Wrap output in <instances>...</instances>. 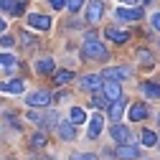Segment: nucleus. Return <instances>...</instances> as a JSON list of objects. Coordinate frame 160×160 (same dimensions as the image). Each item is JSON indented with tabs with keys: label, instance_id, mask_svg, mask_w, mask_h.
<instances>
[{
	"label": "nucleus",
	"instance_id": "nucleus-5",
	"mask_svg": "<svg viewBox=\"0 0 160 160\" xmlns=\"http://www.w3.org/2000/svg\"><path fill=\"white\" fill-rule=\"evenodd\" d=\"M79 87L94 94V92H99V89L104 87V76H99V74H87V76H82V82H79Z\"/></svg>",
	"mask_w": 160,
	"mask_h": 160
},
{
	"label": "nucleus",
	"instance_id": "nucleus-16",
	"mask_svg": "<svg viewBox=\"0 0 160 160\" xmlns=\"http://www.w3.org/2000/svg\"><path fill=\"white\" fill-rule=\"evenodd\" d=\"M122 112H125V99H117V102L109 104V119H112V122L122 117Z\"/></svg>",
	"mask_w": 160,
	"mask_h": 160
},
{
	"label": "nucleus",
	"instance_id": "nucleus-8",
	"mask_svg": "<svg viewBox=\"0 0 160 160\" xmlns=\"http://www.w3.org/2000/svg\"><path fill=\"white\" fill-rule=\"evenodd\" d=\"M28 26L31 28H38V31H48L51 28V18L48 15H41V13H31L28 15Z\"/></svg>",
	"mask_w": 160,
	"mask_h": 160
},
{
	"label": "nucleus",
	"instance_id": "nucleus-22",
	"mask_svg": "<svg viewBox=\"0 0 160 160\" xmlns=\"http://www.w3.org/2000/svg\"><path fill=\"white\" fill-rule=\"evenodd\" d=\"M92 102H94L97 107H107V109H109V97H107L104 92H94V94H92Z\"/></svg>",
	"mask_w": 160,
	"mask_h": 160
},
{
	"label": "nucleus",
	"instance_id": "nucleus-6",
	"mask_svg": "<svg viewBox=\"0 0 160 160\" xmlns=\"http://www.w3.org/2000/svg\"><path fill=\"white\" fill-rule=\"evenodd\" d=\"M109 137L114 140L117 145H127L130 140H132V137H130V130H127L125 125H117V122H114V125L109 127Z\"/></svg>",
	"mask_w": 160,
	"mask_h": 160
},
{
	"label": "nucleus",
	"instance_id": "nucleus-28",
	"mask_svg": "<svg viewBox=\"0 0 160 160\" xmlns=\"http://www.w3.org/2000/svg\"><path fill=\"white\" fill-rule=\"evenodd\" d=\"M23 10H26V0H18V3H15V8H13V18L23 15Z\"/></svg>",
	"mask_w": 160,
	"mask_h": 160
},
{
	"label": "nucleus",
	"instance_id": "nucleus-12",
	"mask_svg": "<svg viewBox=\"0 0 160 160\" xmlns=\"http://www.w3.org/2000/svg\"><path fill=\"white\" fill-rule=\"evenodd\" d=\"M58 135H61V140H74L76 135V125L71 122V119H64V122H58Z\"/></svg>",
	"mask_w": 160,
	"mask_h": 160
},
{
	"label": "nucleus",
	"instance_id": "nucleus-24",
	"mask_svg": "<svg viewBox=\"0 0 160 160\" xmlns=\"http://www.w3.org/2000/svg\"><path fill=\"white\" fill-rule=\"evenodd\" d=\"M142 145H148V148H155L158 145V135L152 130H142Z\"/></svg>",
	"mask_w": 160,
	"mask_h": 160
},
{
	"label": "nucleus",
	"instance_id": "nucleus-25",
	"mask_svg": "<svg viewBox=\"0 0 160 160\" xmlns=\"http://www.w3.org/2000/svg\"><path fill=\"white\" fill-rule=\"evenodd\" d=\"M135 58H140V61H142L145 66H150V64H152V53H150L148 48H137V51H135Z\"/></svg>",
	"mask_w": 160,
	"mask_h": 160
},
{
	"label": "nucleus",
	"instance_id": "nucleus-20",
	"mask_svg": "<svg viewBox=\"0 0 160 160\" xmlns=\"http://www.w3.org/2000/svg\"><path fill=\"white\" fill-rule=\"evenodd\" d=\"M142 92H145V94H148L150 99H155V97L160 99V84H152V82H145V84H142Z\"/></svg>",
	"mask_w": 160,
	"mask_h": 160
},
{
	"label": "nucleus",
	"instance_id": "nucleus-27",
	"mask_svg": "<svg viewBox=\"0 0 160 160\" xmlns=\"http://www.w3.org/2000/svg\"><path fill=\"white\" fill-rule=\"evenodd\" d=\"M82 5H84V0H66V8H69L71 13H76V10H82Z\"/></svg>",
	"mask_w": 160,
	"mask_h": 160
},
{
	"label": "nucleus",
	"instance_id": "nucleus-30",
	"mask_svg": "<svg viewBox=\"0 0 160 160\" xmlns=\"http://www.w3.org/2000/svg\"><path fill=\"white\" fill-rule=\"evenodd\" d=\"M48 5H51L53 10H61V8L66 5V0H48Z\"/></svg>",
	"mask_w": 160,
	"mask_h": 160
},
{
	"label": "nucleus",
	"instance_id": "nucleus-35",
	"mask_svg": "<svg viewBox=\"0 0 160 160\" xmlns=\"http://www.w3.org/2000/svg\"><path fill=\"white\" fill-rule=\"evenodd\" d=\"M119 3H125V5H135V8H137V0H119Z\"/></svg>",
	"mask_w": 160,
	"mask_h": 160
},
{
	"label": "nucleus",
	"instance_id": "nucleus-14",
	"mask_svg": "<svg viewBox=\"0 0 160 160\" xmlns=\"http://www.w3.org/2000/svg\"><path fill=\"white\" fill-rule=\"evenodd\" d=\"M104 36L109 38L112 43H125L127 38H130V33H127V31H119V28H112V26H109V28H104Z\"/></svg>",
	"mask_w": 160,
	"mask_h": 160
},
{
	"label": "nucleus",
	"instance_id": "nucleus-17",
	"mask_svg": "<svg viewBox=\"0 0 160 160\" xmlns=\"http://www.w3.org/2000/svg\"><path fill=\"white\" fill-rule=\"evenodd\" d=\"M3 92L5 94H21L23 92V82H21V79H15V82H5L3 84Z\"/></svg>",
	"mask_w": 160,
	"mask_h": 160
},
{
	"label": "nucleus",
	"instance_id": "nucleus-3",
	"mask_svg": "<svg viewBox=\"0 0 160 160\" xmlns=\"http://www.w3.org/2000/svg\"><path fill=\"white\" fill-rule=\"evenodd\" d=\"M51 99H53V97H51L46 89H36V92L28 94L26 104H28L31 109H41V107H48V104H51Z\"/></svg>",
	"mask_w": 160,
	"mask_h": 160
},
{
	"label": "nucleus",
	"instance_id": "nucleus-21",
	"mask_svg": "<svg viewBox=\"0 0 160 160\" xmlns=\"http://www.w3.org/2000/svg\"><path fill=\"white\" fill-rule=\"evenodd\" d=\"M0 58H3V74H5V76H8V74H10V71H13V69H15V58H13V56H10V53H8V51H5V53H3V56H0Z\"/></svg>",
	"mask_w": 160,
	"mask_h": 160
},
{
	"label": "nucleus",
	"instance_id": "nucleus-7",
	"mask_svg": "<svg viewBox=\"0 0 160 160\" xmlns=\"http://www.w3.org/2000/svg\"><path fill=\"white\" fill-rule=\"evenodd\" d=\"M114 18L122 23H130V21H140L142 18V10L140 8H117L114 10Z\"/></svg>",
	"mask_w": 160,
	"mask_h": 160
},
{
	"label": "nucleus",
	"instance_id": "nucleus-13",
	"mask_svg": "<svg viewBox=\"0 0 160 160\" xmlns=\"http://www.w3.org/2000/svg\"><path fill=\"white\" fill-rule=\"evenodd\" d=\"M102 92L109 97V102H117V99H122V89H119V82H104Z\"/></svg>",
	"mask_w": 160,
	"mask_h": 160
},
{
	"label": "nucleus",
	"instance_id": "nucleus-32",
	"mask_svg": "<svg viewBox=\"0 0 160 160\" xmlns=\"http://www.w3.org/2000/svg\"><path fill=\"white\" fill-rule=\"evenodd\" d=\"M10 46H13V36H5V33H3V48L8 51Z\"/></svg>",
	"mask_w": 160,
	"mask_h": 160
},
{
	"label": "nucleus",
	"instance_id": "nucleus-33",
	"mask_svg": "<svg viewBox=\"0 0 160 160\" xmlns=\"http://www.w3.org/2000/svg\"><path fill=\"white\" fill-rule=\"evenodd\" d=\"M150 23H152V28H155V31H160V13H155V15L150 18Z\"/></svg>",
	"mask_w": 160,
	"mask_h": 160
},
{
	"label": "nucleus",
	"instance_id": "nucleus-34",
	"mask_svg": "<svg viewBox=\"0 0 160 160\" xmlns=\"http://www.w3.org/2000/svg\"><path fill=\"white\" fill-rule=\"evenodd\" d=\"M21 38H23V43H26V46H31V43H33V38H31V33H21Z\"/></svg>",
	"mask_w": 160,
	"mask_h": 160
},
{
	"label": "nucleus",
	"instance_id": "nucleus-11",
	"mask_svg": "<svg viewBox=\"0 0 160 160\" xmlns=\"http://www.w3.org/2000/svg\"><path fill=\"white\" fill-rule=\"evenodd\" d=\"M102 125H104V117L94 112V114L89 117V137H92V140L99 137V132H102Z\"/></svg>",
	"mask_w": 160,
	"mask_h": 160
},
{
	"label": "nucleus",
	"instance_id": "nucleus-4",
	"mask_svg": "<svg viewBox=\"0 0 160 160\" xmlns=\"http://www.w3.org/2000/svg\"><path fill=\"white\" fill-rule=\"evenodd\" d=\"M104 82H122V79H130L132 76V69L130 66H109L102 71Z\"/></svg>",
	"mask_w": 160,
	"mask_h": 160
},
{
	"label": "nucleus",
	"instance_id": "nucleus-29",
	"mask_svg": "<svg viewBox=\"0 0 160 160\" xmlns=\"http://www.w3.org/2000/svg\"><path fill=\"white\" fill-rule=\"evenodd\" d=\"M71 160H97V155H89V152H74Z\"/></svg>",
	"mask_w": 160,
	"mask_h": 160
},
{
	"label": "nucleus",
	"instance_id": "nucleus-9",
	"mask_svg": "<svg viewBox=\"0 0 160 160\" xmlns=\"http://www.w3.org/2000/svg\"><path fill=\"white\" fill-rule=\"evenodd\" d=\"M102 13H104L102 0H92V3L87 5V21H89V23H97L99 18H102Z\"/></svg>",
	"mask_w": 160,
	"mask_h": 160
},
{
	"label": "nucleus",
	"instance_id": "nucleus-2",
	"mask_svg": "<svg viewBox=\"0 0 160 160\" xmlns=\"http://www.w3.org/2000/svg\"><path fill=\"white\" fill-rule=\"evenodd\" d=\"M26 119H31V122L38 125V127H58V114H56V112L41 114V112H36V109H28Z\"/></svg>",
	"mask_w": 160,
	"mask_h": 160
},
{
	"label": "nucleus",
	"instance_id": "nucleus-31",
	"mask_svg": "<svg viewBox=\"0 0 160 160\" xmlns=\"http://www.w3.org/2000/svg\"><path fill=\"white\" fill-rule=\"evenodd\" d=\"M0 3H3V10H5V13H13V8H15L13 0H0Z\"/></svg>",
	"mask_w": 160,
	"mask_h": 160
},
{
	"label": "nucleus",
	"instance_id": "nucleus-15",
	"mask_svg": "<svg viewBox=\"0 0 160 160\" xmlns=\"http://www.w3.org/2000/svg\"><path fill=\"white\" fill-rule=\"evenodd\" d=\"M145 117H148V107L142 102H137V104L130 107V119H132V122H142Z\"/></svg>",
	"mask_w": 160,
	"mask_h": 160
},
{
	"label": "nucleus",
	"instance_id": "nucleus-19",
	"mask_svg": "<svg viewBox=\"0 0 160 160\" xmlns=\"http://www.w3.org/2000/svg\"><path fill=\"white\" fill-rule=\"evenodd\" d=\"M36 71L38 74H53V58H41L36 64Z\"/></svg>",
	"mask_w": 160,
	"mask_h": 160
},
{
	"label": "nucleus",
	"instance_id": "nucleus-10",
	"mask_svg": "<svg viewBox=\"0 0 160 160\" xmlns=\"http://www.w3.org/2000/svg\"><path fill=\"white\" fill-rule=\"evenodd\" d=\"M114 155H117L119 160H135V158L140 155V150H137V145H117Z\"/></svg>",
	"mask_w": 160,
	"mask_h": 160
},
{
	"label": "nucleus",
	"instance_id": "nucleus-18",
	"mask_svg": "<svg viewBox=\"0 0 160 160\" xmlns=\"http://www.w3.org/2000/svg\"><path fill=\"white\" fill-rule=\"evenodd\" d=\"M69 117H71V122H74V125H82V122H87V112H84L82 107H71Z\"/></svg>",
	"mask_w": 160,
	"mask_h": 160
},
{
	"label": "nucleus",
	"instance_id": "nucleus-1",
	"mask_svg": "<svg viewBox=\"0 0 160 160\" xmlns=\"http://www.w3.org/2000/svg\"><path fill=\"white\" fill-rule=\"evenodd\" d=\"M82 56L87 58V61H107L109 58V53L102 46V41H99L97 36H92V33L84 38V43H82Z\"/></svg>",
	"mask_w": 160,
	"mask_h": 160
},
{
	"label": "nucleus",
	"instance_id": "nucleus-23",
	"mask_svg": "<svg viewBox=\"0 0 160 160\" xmlns=\"http://www.w3.org/2000/svg\"><path fill=\"white\" fill-rule=\"evenodd\" d=\"M71 79H74V74H71L69 69H64V71H56V74H53V82H56V84H69Z\"/></svg>",
	"mask_w": 160,
	"mask_h": 160
},
{
	"label": "nucleus",
	"instance_id": "nucleus-26",
	"mask_svg": "<svg viewBox=\"0 0 160 160\" xmlns=\"http://www.w3.org/2000/svg\"><path fill=\"white\" fill-rule=\"evenodd\" d=\"M31 145H33V148H46V145H48L46 132H36V135L31 137Z\"/></svg>",
	"mask_w": 160,
	"mask_h": 160
}]
</instances>
